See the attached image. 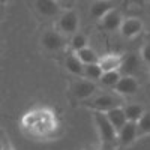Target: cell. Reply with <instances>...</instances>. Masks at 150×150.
<instances>
[{
  "label": "cell",
  "instance_id": "cell-13",
  "mask_svg": "<svg viewBox=\"0 0 150 150\" xmlns=\"http://www.w3.org/2000/svg\"><path fill=\"white\" fill-rule=\"evenodd\" d=\"M122 59H123V56H120V54H107V56L99 57L98 65L101 66L102 72L114 71V69H119V66L122 63Z\"/></svg>",
  "mask_w": 150,
  "mask_h": 150
},
{
  "label": "cell",
  "instance_id": "cell-14",
  "mask_svg": "<svg viewBox=\"0 0 150 150\" xmlns=\"http://www.w3.org/2000/svg\"><path fill=\"white\" fill-rule=\"evenodd\" d=\"M111 9H112V5H111L110 0H96V2H93L92 6H90V14H92V17L101 20Z\"/></svg>",
  "mask_w": 150,
  "mask_h": 150
},
{
  "label": "cell",
  "instance_id": "cell-16",
  "mask_svg": "<svg viewBox=\"0 0 150 150\" xmlns=\"http://www.w3.org/2000/svg\"><path fill=\"white\" fill-rule=\"evenodd\" d=\"M75 54H77V57L81 60L83 65H89V63H98L99 60V56L96 54V51L93 48H90L89 45L78 50V51H75Z\"/></svg>",
  "mask_w": 150,
  "mask_h": 150
},
{
  "label": "cell",
  "instance_id": "cell-23",
  "mask_svg": "<svg viewBox=\"0 0 150 150\" xmlns=\"http://www.w3.org/2000/svg\"><path fill=\"white\" fill-rule=\"evenodd\" d=\"M102 150H114V147H112L111 144H104V149Z\"/></svg>",
  "mask_w": 150,
  "mask_h": 150
},
{
  "label": "cell",
  "instance_id": "cell-21",
  "mask_svg": "<svg viewBox=\"0 0 150 150\" xmlns=\"http://www.w3.org/2000/svg\"><path fill=\"white\" fill-rule=\"evenodd\" d=\"M89 45V39H87V36L81 32H75L72 35V39H71V48L74 51H78V50L84 48Z\"/></svg>",
  "mask_w": 150,
  "mask_h": 150
},
{
  "label": "cell",
  "instance_id": "cell-3",
  "mask_svg": "<svg viewBox=\"0 0 150 150\" xmlns=\"http://www.w3.org/2000/svg\"><path fill=\"white\" fill-rule=\"evenodd\" d=\"M78 26L80 18L75 11H66L59 18V30L63 35H74L75 32H78Z\"/></svg>",
  "mask_w": 150,
  "mask_h": 150
},
{
  "label": "cell",
  "instance_id": "cell-9",
  "mask_svg": "<svg viewBox=\"0 0 150 150\" xmlns=\"http://www.w3.org/2000/svg\"><path fill=\"white\" fill-rule=\"evenodd\" d=\"M140 71V59L137 54L129 53L126 56H123L122 63L119 66V72L122 75H135Z\"/></svg>",
  "mask_w": 150,
  "mask_h": 150
},
{
  "label": "cell",
  "instance_id": "cell-2",
  "mask_svg": "<svg viewBox=\"0 0 150 150\" xmlns=\"http://www.w3.org/2000/svg\"><path fill=\"white\" fill-rule=\"evenodd\" d=\"M89 108L95 110V111H108L111 108H116V107H120L122 105V101L120 98L114 96V95H99L93 99H90L89 102L86 104Z\"/></svg>",
  "mask_w": 150,
  "mask_h": 150
},
{
  "label": "cell",
  "instance_id": "cell-15",
  "mask_svg": "<svg viewBox=\"0 0 150 150\" xmlns=\"http://www.w3.org/2000/svg\"><path fill=\"white\" fill-rule=\"evenodd\" d=\"M65 66H66V69L71 74L78 75V77H83L84 65L81 63V60L77 57V54H68L66 59H65Z\"/></svg>",
  "mask_w": 150,
  "mask_h": 150
},
{
  "label": "cell",
  "instance_id": "cell-8",
  "mask_svg": "<svg viewBox=\"0 0 150 150\" xmlns=\"http://www.w3.org/2000/svg\"><path fill=\"white\" fill-rule=\"evenodd\" d=\"M96 92V86L90 80H77L72 84V93L77 99H87Z\"/></svg>",
  "mask_w": 150,
  "mask_h": 150
},
{
  "label": "cell",
  "instance_id": "cell-27",
  "mask_svg": "<svg viewBox=\"0 0 150 150\" xmlns=\"http://www.w3.org/2000/svg\"><path fill=\"white\" fill-rule=\"evenodd\" d=\"M3 150H8V149H3Z\"/></svg>",
  "mask_w": 150,
  "mask_h": 150
},
{
  "label": "cell",
  "instance_id": "cell-11",
  "mask_svg": "<svg viewBox=\"0 0 150 150\" xmlns=\"http://www.w3.org/2000/svg\"><path fill=\"white\" fill-rule=\"evenodd\" d=\"M35 6H36V11L44 17H54L60 11L57 0H36Z\"/></svg>",
  "mask_w": 150,
  "mask_h": 150
},
{
  "label": "cell",
  "instance_id": "cell-12",
  "mask_svg": "<svg viewBox=\"0 0 150 150\" xmlns=\"http://www.w3.org/2000/svg\"><path fill=\"white\" fill-rule=\"evenodd\" d=\"M105 116H107V119L110 120V123L112 125V128L116 129V132L123 126L125 123H126V116H125V110L122 108V105L105 111Z\"/></svg>",
  "mask_w": 150,
  "mask_h": 150
},
{
  "label": "cell",
  "instance_id": "cell-5",
  "mask_svg": "<svg viewBox=\"0 0 150 150\" xmlns=\"http://www.w3.org/2000/svg\"><path fill=\"white\" fill-rule=\"evenodd\" d=\"M112 89H114V92L117 95L131 96V95H135L137 92H138L140 84H138V81L135 80L134 75H122Z\"/></svg>",
  "mask_w": 150,
  "mask_h": 150
},
{
  "label": "cell",
  "instance_id": "cell-25",
  "mask_svg": "<svg viewBox=\"0 0 150 150\" xmlns=\"http://www.w3.org/2000/svg\"><path fill=\"white\" fill-rule=\"evenodd\" d=\"M6 2H8V0H0V5H5Z\"/></svg>",
  "mask_w": 150,
  "mask_h": 150
},
{
  "label": "cell",
  "instance_id": "cell-7",
  "mask_svg": "<svg viewBox=\"0 0 150 150\" xmlns=\"http://www.w3.org/2000/svg\"><path fill=\"white\" fill-rule=\"evenodd\" d=\"M137 138H138V134H137V122L132 120H126V123L117 131V138L120 146H131Z\"/></svg>",
  "mask_w": 150,
  "mask_h": 150
},
{
  "label": "cell",
  "instance_id": "cell-24",
  "mask_svg": "<svg viewBox=\"0 0 150 150\" xmlns=\"http://www.w3.org/2000/svg\"><path fill=\"white\" fill-rule=\"evenodd\" d=\"M3 149H5V146H3V143H2V141H0V150H3Z\"/></svg>",
  "mask_w": 150,
  "mask_h": 150
},
{
  "label": "cell",
  "instance_id": "cell-1",
  "mask_svg": "<svg viewBox=\"0 0 150 150\" xmlns=\"http://www.w3.org/2000/svg\"><path fill=\"white\" fill-rule=\"evenodd\" d=\"M93 122H95V126H96L99 138H101V141L104 144H112L116 141L117 132H116L114 128H112V125L110 123V120L107 119L105 112L93 111Z\"/></svg>",
  "mask_w": 150,
  "mask_h": 150
},
{
  "label": "cell",
  "instance_id": "cell-22",
  "mask_svg": "<svg viewBox=\"0 0 150 150\" xmlns=\"http://www.w3.org/2000/svg\"><path fill=\"white\" fill-rule=\"evenodd\" d=\"M140 56H141V60L144 62V63L150 65V42H146L141 48L140 51Z\"/></svg>",
  "mask_w": 150,
  "mask_h": 150
},
{
  "label": "cell",
  "instance_id": "cell-18",
  "mask_svg": "<svg viewBox=\"0 0 150 150\" xmlns=\"http://www.w3.org/2000/svg\"><path fill=\"white\" fill-rule=\"evenodd\" d=\"M102 75V69L98 63H89V65H84V69H83V77L90 80V81H96L101 78Z\"/></svg>",
  "mask_w": 150,
  "mask_h": 150
},
{
  "label": "cell",
  "instance_id": "cell-17",
  "mask_svg": "<svg viewBox=\"0 0 150 150\" xmlns=\"http://www.w3.org/2000/svg\"><path fill=\"white\" fill-rule=\"evenodd\" d=\"M120 77H122V74L119 72V69H114V71H105V72H102V75H101V78H99V81H101V84L105 86V87H114Z\"/></svg>",
  "mask_w": 150,
  "mask_h": 150
},
{
  "label": "cell",
  "instance_id": "cell-4",
  "mask_svg": "<svg viewBox=\"0 0 150 150\" xmlns=\"http://www.w3.org/2000/svg\"><path fill=\"white\" fill-rule=\"evenodd\" d=\"M41 42L47 51H60L65 47V38L63 33L57 30H47L41 38Z\"/></svg>",
  "mask_w": 150,
  "mask_h": 150
},
{
  "label": "cell",
  "instance_id": "cell-20",
  "mask_svg": "<svg viewBox=\"0 0 150 150\" xmlns=\"http://www.w3.org/2000/svg\"><path fill=\"white\" fill-rule=\"evenodd\" d=\"M125 110V116H126V120H132V122H137L141 114L144 112V108L138 104H131V105H126V108Z\"/></svg>",
  "mask_w": 150,
  "mask_h": 150
},
{
  "label": "cell",
  "instance_id": "cell-10",
  "mask_svg": "<svg viewBox=\"0 0 150 150\" xmlns=\"http://www.w3.org/2000/svg\"><path fill=\"white\" fill-rule=\"evenodd\" d=\"M122 20H123L122 14L117 9L112 8L111 11H108L107 14L101 18V26L107 32H114V30H119L120 24H122Z\"/></svg>",
  "mask_w": 150,
  "mask_h": 150
},
{
  "label": "cell",
  "instance_id": "cell-19",
  "mask_svg": "<svg viewBox=\"0 0 150 150\" xmlns=\"http://www.w3.org/2000/svg\"><path fill=\"white\" fill-rule=\"evenodd\" d=\"M137 134L138 137L150 134V111H144L141 117L137 120Z\"/></svg>",
  "mask_w": 150,
  "mask_h": 150
},
{
  "label": "cell",
  "instance_id": "cell-28",
  "mask_svg": "<svg viewBox=\"0 0 150 150\" xmlns=\"http://www.w3.org/2000/svg\"><path fill=\"white\" fill-rule=\"evenodd\" d=\"M149 2H150V0H149Z\"/></svg>",
  "mask_w": 150,
  "mask_h": 150
},
{
  "label": "cell",
  "instance_id": "cell-26",
  "mask_svg": "<svg viewBox=\"0 0 150 150\" xmlns=\"http://www.w3.org/2000/svg\"><path fill=\"white\" fill-rule=\"evenodd\" d=\"M57 2H65V0H57Z\"/></svg>",
  "mask_w": 150,
  "mask_h": 150
},
{
  "label": "cell",
  "instance_id": "cell-6",
  "mask_svg": "<svg viewBox=\"0 0 150 150\" xmlns=\"http://www.w3.org/2000/svg\"><path fill=\"white\" fill-rule=\"evenodd\" d=\"M143 27H144V24L140 18L131 17V18H126V20H122V24H120L119 30H120L123 38L132 39V38L138 36L143 32Z\"/></svg>",
  "mask_w": 150,
  "mask_h": 150
}]
</instances>
